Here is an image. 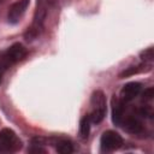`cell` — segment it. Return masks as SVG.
<instances>
[{
  "label": "cell",
  "mask_w": 154,
  "mask_h": 154,
  "mask_svg": "<svg viewBox=\"0 0 154 154\" xmlns=\"http://www.w3.org/2000/svg\"><path fill=\"white\" fill-rule=\"evenodd\" d=\"M55 2H57V0H37L32 24L28 28V30L24 34V36L28 41H31L40 35V32L43 29V24H45L47 13H48V8L51 6H53Z\"/></svg>",
  "instance_id": "cell-1"
},
{
  "label": "cell",
  "mask_w": 154,
  "mask_h": 154,
  "mask_svg": "<svg viewBox=\"0 0 154 154\" xmlns=\"http://www.w3.org/2000/svg\"><path fill=\"white\" fill-rule=\"evenodd\" d=\"M106 96L103 91L101 90H95L91 94L90 99V113L89 119L94 124H99L106 116Z\"/></svg>",
  "instance_id": "cell-2"
},
{
  "label": "cell",
  "mask_w": 154,
  "mask_h": 154,
  "mask_svg": "<svg viewBox=\"0 0 154 154\" xmlns=\"http://www.w3.org/2000/svg\"><path fill=\"white\" fill-rule=\"evenodd\" d=\"M22 148V141L8 128L0 130V153H13Z\"/></svg>",
  "instance_id": "cell-3"
},
{
  "label": "cell",
  "mask_w": 154,
  "mask_h": 154,
  "mask_svg": "<svg viewBox=\"0 0 154 154\" xmlns=\"http://www.w3.org/2000/svg\"><path fill=\"white\" fill-rule=\"evenodd\" d=\"M25 55H26V49L24 48V46L22 43H14L10 48H7V51L2 54L1 60H0V65L4 69H7L11 65L24 59Z\"/></svg>",
  "instance_id": "cell-4"
},
{
  "label": "cell",
  "mask_w": 154,
  "mask_h": 154,
  "mask_svg": "<svg viewBox=\"0 0 154 154\" xmlns=\"http://www.w3.org/2000/svg\"><path fill=\"white\" fill-rule=\"evenodd\" d=\"M100 143H101L102 150H105V152H113V150H116V149L122 147L123 138H122V136L118 132L108 130V131H105L102 134Z\"/></svg>",
  "instance_id": "cell-5"
},
{
  "label": "cell",
  "mask_w": 154,
  "mask_h": 154,
  "mask_svg": "<svg viewBox=\"0 0 154 154\" xmlns=\"http://www.w3.org/2000/svg\"><path fill=\"white\" fill-rule=\"evenodd\" d=\"M29 5V0H18L14 4H12L8 8V13H7V18L8 22L12 24H16L20 20V18L23 17L25 10L28 8Z\"/></svg>",
  "instance_id": "cell-6"
},
{
  "label": "cell",
  "mask_w": 154,
  "mask_h": 154,
  "mask_svg": "<svg viewBox=\"0 0 154 154\" xmlns=\"http://www.w3.org/2000/svg\"><path fill=\"white\" fill-rule=\"evenodd\" d=\"M112 120L114 125H122V122L124 119V112H125V102L120 97H112Z\"/></svg>",
  "instance_id": "cell-7"
},
{
  "label": "cell",
  "mask_w": 154,
  "mask_h": 154,
  "mask_svg": "<svg viewBox=\"0 0 154 154\" xmlns=\"http://www.w3.org/2000/svg\"><path fill=\"white\" fill-rule=\"evenodd\" d=\"M142 90V85L138 82H130L126 83L122 90H120V99L124 102H129L131 100H134Z\"/></svg>",
  "instance_id": "cell-8"
},
{
  "label": "cell",
  "mask_w": 154,
  "mask_h": 154,
  "mask_svg": "<svg viewBox=\"0 0 154 154\" xmlns=\"http://www.w3.org/2000/svg\"><path fill=\"white\" fill-rule=\"evenodd\" d=\"M122 124L124 125V129L131 134H140L143 130L142 123L136 117H129L126 119H123Z\"/></svg>",
  "instance_id": "cell-9"
},
{
  "label": "cell",
  "mask_w": 154,
  "mask_h": 154,
  "mask_svg": "<svg viewBox=\"0 0 154 154\" xmlns=\"http://www.w3.org/2000/svg\"><path fill=\"white\" fill-rule=\"evenodd\" d=\"M90 123L91 122H90L88 114L83 116L82 119H81V122H79V136L83 140L88 138V136H89V132H90Z\"/></svg>",
  "instance_id": "cell-10"
},
{
  "label": "cell",
  "mask_w": 154,
  "mask_h": 154,
  "mask_svg": "<svg viewBox=\"0 0 154 154\" xmlns=\"http://www.w3.org/2000/svg\"><path fill=\"white\" fill-rule=\"evenodd\" d=\"M55 144V149L60 154H71L73 152V146L69 140H58Z\"/></svg>",
  "instance_id": "cell-11"
},
{
  "label": "cell",
  "mask_w": 154,
  "mask_h": 154,
  "mask_svg": "<svg viewBox=\"0 0 154 154\" xmlns=\"http://www.w3.org/2000/svg\"><path fill=\"white\" fill-rule=\"evenodd\" d=\"M154 58V53H153V48H148L144 52L141 53V59L146 63V61H152Z\"/></svg>",
  "instance_id": "cell-12"
},
{
  "label": "cell",
  "mask_w": 154,
  "mask_h": 154,
  "mask_svg": "<svg viewBox=\"0 0 154 154\" xmlns=\"http://www.w3.org/2000/svg\"><path fill=\"white\" fill-rule=\"evenodd\" d=\"M142 96H143V100H152L153 96H154V90H153V88L146 89L144 93L142 94Z\"/></svg>",
  "instance_id": "cell-13"
},
{
  "label": "cell",
  "mask_w": 154,
  "mask_h": 154,
  "mask_svg": "<svg viewBox=\"0 0 154 154\" xmlns=\"http://www.w3.org/2000/svg\"><path fill=\"white\" fill-rule=\"evenodd\" d=\"M30 153H46V149L41 148L40 144H32V147L29 149Z\"/></svg>",
  "instance_id": "cell-14"
},
{
  "label": "cell",
  "mask_w": 154,
  "mask_h": 154,
  "mask_svg": "<svg viewBox=\"0 0 154 154\" xmlns=\"http://www.w3.org/2000/svg\"><path fill=\"white\" fill-rule=\"evenodd\" d=\"M0 82H1V76H0Z\"/></svg>",
  "instance_id": "cell-15"
},
{
  "label": "cell",
  "mask_w": 154,
  "mask_h": 154,
  "mask_svg": "<svg viewBox=\"0 0 154 154\" xmlns=\"http://www.w3.org/2000/svg\"><path fill=\"white\" fill-rule=\"evenodd\" d=\"M0 1H1V0H0Z\"/></svg>",
  "instance_id": "cell-16"
}]
</instances>
